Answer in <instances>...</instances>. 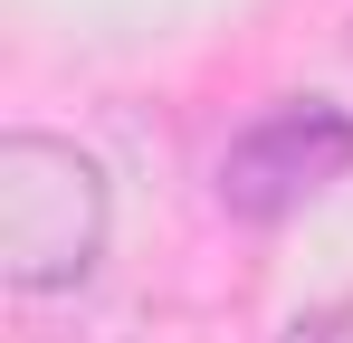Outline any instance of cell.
<instances>
[{
	"label": "cell",
	"mask_w": 353,
	"mask_h": 343,
	"mask_svg": "<svg viewBox=\"0 0 353 343\" xmlns=\"http://www.w3.org/2000/svg\"><path fill=\"white\" fill-rule=\"evenodd\" d=\"M344 172H353V114L325 96H296V105H268L220 153V210L230 220H287L296 200H315Z\"/></svg>",
	"instance_id": "7a4b0ae2"
},
{
	"label": "cell",
	"mask_w": 353,
	"mask_h": 343,
	"mask_svg": "<svg viewBox=\"0 0 353 343\" xmlns=\"http://www.w3.org/2000/svg\"><path fill=\"white\" fill-rule=\"evenodd\" d=\"M287 343H353V334H344V315H296Z\"/></svg>",
	"instance_id": "3957f363"
},
{
	"label": "cell",
	"mask_w": 353,
	"mask_h": 343,
	"mask_svg": "<svg viewBox=\"0 0 353 343\" xmlns=\"http://www.w3.org/2000/svg\"><path fill=\"white\" fill-rule=\"evenodd\" d=\"M105 258V172L58 134H0V277L19 295L86 286Z\"/></svg>",
	"instance_id": "6da1fadb"
}]
</instances>
